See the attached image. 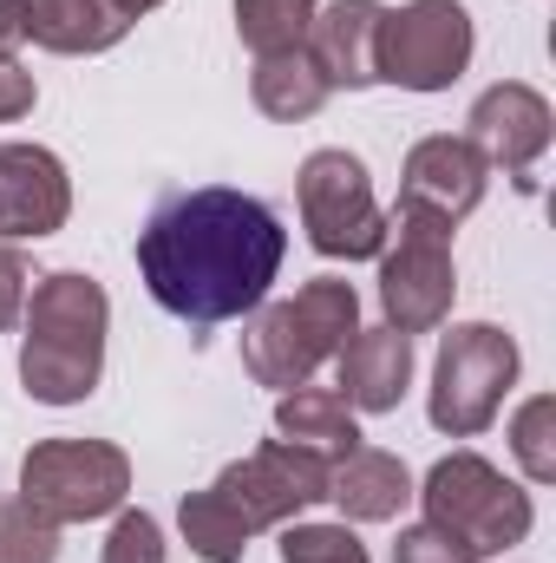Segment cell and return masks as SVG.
<instances>
[{
  "mask_svg": "<svg viewBox=\"0 0 556 563\" xmlns=\"http://www.w3.org/2000/svg\"><path fill=\"white\" fill-rule=\"evenodd\" d=\"M26 288H33L26 256H20L13 243H0V334L20 328V314H26Z\"/></svg>",
  "mask_w": 556,
  "mask_h": 563,
  "instance_id": "484cf974",
  "label": "cell"
},
{
  "mask_svg": "<svg viewBox=\"0 0 556 563\" xmlns=\"http://www.w3.org/2000/svg\"><path fill=\"white\" fill-rule=\"evenodd\" d=\"M374 263H380V308H387V328H400V334H432V328H445L452 295H458L452 223L393 210V217H387V250H380Z\"/></svg>",
  "mask_w": 556,
  "mask_h": 563,
  "instance_id": "ba28073f",
  "label": "cell"
},
{
  "mask_svg": "<svg viewBox=\"0 0 556 563\" xmlns=\"http://www.w3.org/2000/svg\"><path fill=\"white\" fill-rule=\"evenodd\" d=\"M294 197H301V230H308L314 256L374 263L387 250V210L374 203V177L354 151H341V144L308 151L301 177H294Z\"/></svg>",
  "mask_w": 556,
  "mask_h": 563,
  "instance_id": "8992f818",
  "label": "cell"
},
{
  "mask_svg": "<svg viewBox=\"0 0 556 563\" xmlns=\"http://www.w3.org/2000/svg\"><path fill=\"white\" fill-rule=\"evenodd\" d=\"M413 498L425 505L419 525H432L465 563H485V558H498V551H511V544H524L531 525H537L531 492L518 478H504L478 452H445L425 472V485H419Z\"/></svg>",
  "mask_w": 556,
  "mask_h": 563,
  "instance_id": "277c9868",
  "label": "cell"
},
{
  "mask_svg": "<svg viewBox=\"0 0 556 563\" xmlns=\"http://www.w3.org/2000/svg\"><path fill=\"white\" fill-rule=\"evenodd\" d=\"M0 563H59V525L26 498L0 505Z\"/></svg>",
  "mask_w": 556,
  "mask_h": 563,
  "instance_id": "603a6c76",
  "label": "cell"
},
{
  "mask_svg": "<svg viewBox=\"0 0 556 563\" xmlns=\"http://www.w3.org/2000/svg\"><path fill=\"white\" fill-rule=\"evenodd\" d=\"M485 177H491V164L471 151L465 139H452V132H432V139H419L407 151V164H400V203L393 210H407V217H432V223H465L478 203H485Z\"/></svg>",
  "mask_w": 556,
  "mask_h": 563,
  "instance_id": "7c38bea8",
  "label": "cell"
},
{
  "mask_svg": "<svg viewBox=\"0 0 556 563\" xmlns=\"http://www.w3.org/2000/svg\"><path fill=\"white\" fill-rule=\"evenodd\" d=\"M170 544H164V525L151 511H119L112 518V538H105V563H164Z\"/></svg>",
  "mask_w": 556,
  "mask_h": 563,
  "instance_id": "d4e9b609",
  "label": "cell"
},
{
  "mask_svg": "<svg viewBox=\"0 0 556 563\" xmlns=\"http://www.w3.org/2000/svg\"><path fill=\"white\" fill-rule=\"evenodd\" d=\"M471 13L465 0H407V7H387V26H380V86H400V92H445L465 79L471 66Z\"/></svg>",
  "mask_w": 556,
  "mask_h": 563,
  "instance_id": "9c48e42d",
  "label": "cell"
},
{
  "mask_svg": "<svg viewBox=\"0 0 556 563\" xmlns=\"http://www.w3.org/2000/svg\"><path fill=\"white\" fill-rule=\"evenodd\" d=\"M26 341H20V387L40 407H79L99 394L105 374V328L112 301L86 269H53L26 288Z\"/></svg>",
  "mask_w": 556,
  "mask_h": 563,
  "instance_id": "7a4b0ae2",
  "label": "cell"
},
{
  "mask_svg": "<svg viewBox=\"0 0 556 563\" xmlns=\"http://www.w3.org/2000/svg\"><path fill=\"white\" fill-rule=\"evenodd\" d=\"M73 217V177L59 151L46 144H0V236L7 243H40L59 236Z\"/></svg>",
  "mask_w": 556,
  "mask_h": 563,
  "instance_id": "4fadbf2b",
  "label": "cell"
},
{
  "mask_svg": "<svg viewBox=\"0 0 556 563\" xmlns=\"http://www.w3.org/2000/svg\"><path fill=\"white\" fill-rule=\"evenodd\" d=\"M341 367V400L354 413H393L413 387V334L400 328H354V341L334 354Z\"/></svg>",
  "mask_w": 556,
  "mask_h": 563,
  "instance_id": "9a60e30c",
  "label": "cell"
},
{
  "mask_svg": "<svg viewBox=\"0 0 556 563\" xmlns=\"http://www.w3.org/2000/svg\"><path fill=\"white\" fill-rule=\"evenodd\" d=\"M393 563H465L432 525H407L400 531V544H393Z\"/></svg>",
  "mask_w": 556,
  "mask_h": 563,
  "instance_id": "83f0119b",
  "label": "cell"
},
{
  "mask_svg": "<svg viewBox=\"0 0 556 563\" xmlns=\"http://www.w3.org/2000/svg\"><path fill=\"white\" fill-rule=\"evenodd\" d=\"M327 498L341 505L347 525H387V518L407 511L413 472H407V459H393V452H380V445H354V452L334 465Z\"/></svg>",
  "mask_w": 556,
  "mask_h": 563,
  "instance_id": "2e32d148",
  "label": "cell"
},
{
  "mask_svg": "<svg viewBox=\"0 0 556 563\" xmlns=\"http://www.w3.org/2000/svg\"><path fill=\"white\" fill-rule=\"evenodd\" d=\"M276 439L341 465L360 445V413L341 400V387H294V394L276 400Z\"/></svg>",
  "mask_w": 556,
  "mask_h": 563,
  "instance_id": "ac0fdd59",
  "label": "cell"
},
{
  "mask_svg": "<svg viewBox=\"0 0 556 563\" xmlns=\"http://www.w3.org/2000/svg\"><path fill=\"white\" fill-rule=\"evenodd\" d=\"M380 26L387 7L380 0H327L308 26V59L327 79V92H367L380 86Z\"/></svg>",
  "mask_w": 556,
  "mask_h": 563,
  "instance_id": "5bb4252c",
  "label": "cell"
},
{
  "mask_svg": "<svg viewBox=\"0 0 556 563\" xmlns=\"http://www.w3.org/2000/svg\"><path fill=\"white\" fill-rule=\"evenodd\" d=\"M314 13H321V0H236V33L256 59H269V53H294L308 40Z\"/></svg>",
  "mask_w": 556,
  "mask_h": 563,
  "instance_id": "44dd1931",
  "label": "cell"
},
{
  "mask_svg": "<svg viewBox=\"0 0 556 563\" xmlns=\"http://www.w3.org/2000/svg\"><path fill=\"white\" fill-rule=\"evenodd\" d=\"M112 7H119L125 20H138V13H151V7H164V0H112Z\"/></svg>",
  "mask_w": 556,
  "mask_h": 563,
  "instance_id": "f546056e",
  "label": "cell"
},
{
  "mask_svg": "<svg viewBox=\"0 0 556 563\" xmlns=\"http://www.w3.org/2000/svg\"><path fill=\"white\" fill-rule=\"evenodd\" d=\"M249 99H256L263 119H276V125H301V119H314L334 92H327V79L314 73L308 46H294V53H269V59H256V73H249Z\"/></svg>",
  "mask_w": 556,
  "mask_h": 563,
  "instance_id": "d6986e66",
  "label": "cell"
},
{
  "mask_svg": "<svg viewBox=\"0 0 556 563\" xmlns=\"http://www.w3.org/2000/svg\"><path fill=\"white\" fill-rule=\"evenodd\" d=\"M125 33H132V20L112 0H33V13H26V40L46 53H66V59L112 53Z\"/></svg>",
  "mask_w": 556,
  "mask_h": 563,
  "instance_id": "e0dca14e",
  "label": "cell"
},
{
  "mask_svg": "<svg viewBox=\"0 0 556 563\" xmlns=\"http://www.w3.org/2000/svg\"><path fill=\"white\" fill-rule=\"evenodd\" d=\"M26 13H33V0H0V59H13L26 46Z\"/></svg>",
  "mask_w": 556,
  "mask_h": 563,
  "instance_id": "f1b7e54d",
  "label": "cell"
},
{
  "mask_svg": "<svg viewBox=\"0 0 556 563\" xmlns=\"http://www.w3.org/2000/svg\"><path fill=\"white\" fill-rule=\"evenodd\" d=\"M20 498L46 511L59 531L112 518L132 498V459L112 439H40L20 459Z\"/></svg>",
  "mask_w": 556,
  "mask_h": 563,
  "instance_id": "52a82bcc",
  "label": "cell"
},
{
  "mask_svg": "<svg viewBox=\"0 0 556 563\" xmlns=\"http://www.w3.org/2000/svg\"><path fill=\"white\" fill-rule=\"evenodd\" d=\"M281 563H374L354 525H281Z\"/></svg>",
  "mask_w": 556,
  "mask_h": 563,
  "instance_id": "cb8c5ba5",
  "label": "cell"
},
{
  "mask_svg": "<svg viewBox=\"0 0 556 563\" xmlns=\"http://www.w3.org/2000/svg\"><path fill=\"white\" fill-rule=\"evenodd\" d=\"M556 139V112L551 99L537 92V86H524V79H498V86H485L478 99H471V112H465V144L485 157V164H498V170H511V177H524Z\"/></svg>",
  "mask_w": 556,
  "mask_h": 563,
  "instance_id": "8fae6325",
  "label": "cell"
},
{
  "mask_svg": "<svg viewBox=\"0 0 556 563\" xmlns=\"http://www.w3.org/2000/svg\"><path fill=\"white\" fill-rule=\"evenodd\" d=\"M281 256H288L281 217L263 197L230 184L164 197L138 230V276L151 301L197 334L256 314L269 301V282L281 276Z\"/></svg>",
  "mask_w": 556,
  "mask_h": 563,
  "instance_id": "6da1fadb",
  "label": "cell"
},
{
  "mask_svg": "<svg viewBox=\"0 0 556 563\" xmlns=\"http://www.w3.org/2000/svg\"><path fill=\"white\" fill-rule=\"evenodd\" d=\"M511 459L524 465L531 485H551L556 478V400L551 394H537V400L518 407V420H511Z\"/></svg>",
  "mask_w": 556,
  "mask_h": 563,
  "instance_id": "7402d4cb",
  "label": "cell"
},
{
  "mask_svg": "<svg viewBox=\"0 0 556 563\" xmlns=\"http://www.w3.org/2000/svg\"><path fill=\"white\" fill-rule=\"evenodd\" d=\"M327 478H334L327 459H314V452H301V445H288V439H263L249 459L223 465V472L210 478V492H216V498L236 511V525L256 538V531H281V525L301 518L308 505H327Z\"/></svg>",
  "mask_w": 556,
  "mask_h": 563,
  "instance_id": "30bf717a",
  "label": "cell"
},
{
  "mask_svg": "<svg viewBox=\"0 0 556 563\" xmlns=\"http://www.w3.org/2000/svg\"><path fill=\"white\" fill-rule=\"evenodd\" d=\"M177 525H184V544L203 563H243V551H249V531L236 525V511H230L210 485H203V492H184Z\"/></svg>",
  "mask_w": 556,
  "mask_h": 563,
  "instance_id": "ffe728a7",
  "label": "cell"
},
{
  "mask_svg": "<svg viewBox=\"0 0 556 563\" xmlns=\"http://www.w3.org/2000/svg\"><path fill=\"white\" fill-rule=\"evenodd\" d=\"M518 367H524V354L498 321H458L432 361V400H425L432 426L445 439H478L498 420L504 394L518 387Z\"/></svg>",
  "mask_w": 556,
  "mask_h": 563,
  "instance_id": "5b68a950",
  "label": "cell"
},
{
  "mask_svg": "<svg viewBox=\"0 0 556 563\" xmlns=\"http://www.w3.org/2000/svg\"><path fill=\"white\" fill-rule=\"evenodd\" d=\"M360 328V295L341 276H314L301 282L288 301H263L243 328V367L256 387L294 394L314 380L321 361H334Z\"/></svg>",
  "mask_w": 556,
  "mask_h": 563,
  "instance_id": "3957f363",
  "label": "cell"
},
{
  "mask_svg": "<svg viewBox=\"0 0 556 563\" xmlns=\"http://www.w3.org/2000/svg\"><path fill=\"white\" fill-rule=\"evenodd\" d=\"M33 99H40V86H33V73H26L20 59H0V125H13V119H26V112H33Z\"/></svg>",
  "mask_w": 556,
  "mask_h": 563,
  "instance_id": "4316f807",
  "label": "cell"
}]
</instances>
